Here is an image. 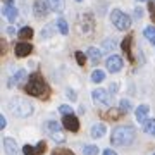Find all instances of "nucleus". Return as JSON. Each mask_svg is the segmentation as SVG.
I'll return each mask as SVG.
<instances>
[{"label": "nucleus", "mask_w": 155, "mask_h": 155, "mask_svg": "<svg viewBox=\"0 0 155 155\" xmlns=\"http://www.w3.org/2000/svg\"><path fill=\"white\" fill-rule=\"evenodd\" d=\"M148 105H140L136 109V121L138 122H145L147 121V116H148Z\"/></svg>", "instance_id": "nucleus-12"}, {"label": "nucleus", "mask_w": 155, "mask_h": 155, "mask_svg": "<svg viewBox=\"0 0 155 155\" xmlns=\"http://www.w3.org/2000/svg\"><path fill=\"white\" fill-rule=\"evenodd\" d=\"M9 110L14 114L16 117H28L33 114V105L29 104L26 98H22V97H16V98H12L9 102Z\"/></svg>", "instance_id": "nucleus-3"}, {"label": "nucleus", "mask_w": 155, "mask_h": 155, "mask_svg": "<svg viewBox=\"0 0 155 155\" xmlns=\"http://www.w3.org/2000/svg\"><path fill=\"white\" fill-rule=\"evenodd\" d=\"M76 2H81V0H76Z\"/></svg>", "instance_id": "nucleus-41"}, {"label": "nucleus", "mask_w": 155, "mask_h": 155, "mask_svg": "<svg viewBox=\"0 0 155 155\" xmlns=\"http://www.w3.org/2000/svg\"><path fill=\"white\" fill-rule=\"evenodd\" d=\"M76 61L79 66H84V62H86V55H84L83 52H76Z\"/></svg>", "instance_id": "nucleus-29"}, {"label": "nucleus", "mask_w": 155, "mask_h": 155, "mask_svg": "<svg viewBox=\"0 0 155 155\" xmlns=\"http://www.w3.org/2000/svg\"><path fill=\"white\" fill-rule=\"evenodd\" d=\"M50 136H52V140H54V141H57V143L66 141V134L62 133L61 129H57V131H54V133H50Z\"/></svg>", "instance_id": "nucleus-22"}, {"label": "nucleus", "mask_w": 155, "mask_h": 155, "mask_svg": "<svg viewBox=\"0 0 155 155\" xmlns=\"http://www.w3.org/2000/svg\"><path fill=\"white\" fill-rule=\"evenodd\" d=\"M14 52H16V57H26L33 52V45L28 41H19L14 47Z\"/></svg>", "instance_id": "nucleus-8"}, {"label": "nucleus", "mask_w": 155, "mask_h": 155, "mask_svg": "<svg viewBox=\"0 0 155 155\" xmlns=\"http://www.w3.org/2000/svg\"><path fill=\"white\" fill-rule=\"evenodd\" d=\"M104 155H117V153L114 152V150H110V148H109V150H105V152H104Z\"/></svg>", "instance_id": "nucleus-36"}, {"label": "nucleus", "mask_w": 155, "mask_h": 155, "mask_svg": "<svg viewBox=\"0 0 155 155\" xmlns=\"http://www.w3.org/2000/svg\"><path fill=\"white\" fill-rule=\"evenodd\" d=\"M4 148H5V153L7 155H17V153H19V147H17L16 140H12V138H5V140H4Z\"/></svg>", "instance_id": "nucleus-10"}, {"label": "nucleus", "mask_w": 155, "mask_h": 155, "mask_svg": "<svg viewBox=\"0 0 155 155\" xmlns=\"http://www.w3.org/2000/svg\"><path fill=\"white\" fill-rule=\"evenodd\" d=\"M98 153V147H95V145H86L83 148V155H97Z\"/></svg>", "instance_id": "nucleus-24"}, {"label": "nucleus", "mask_w": 155, "mask_h": 155, "mask_svg": "<svg viewBox=\"0 0 155 155\" xmlns=\"http://www.w3.org/2000/svg\"><path fill=\"white\" fill-rule=\"evenodd\" d=\"M5 126H7V121H5V117H4V116H0V129H4Z\"/></svg>", "instance_id": "nucleus-34"}, {"label": "nucleus", "mask_w": 155, "mask_h": 155, "mask_svg": "<svg viewBox=\"0 0 155 155\" xmlns=\"http://www.w3.org/2000/svg\"><path fill=\"white\" fill-rule=\"evenodd\" d=\"M119 107H121V110L124 112V114H127V112L131 110V102H129V100H121Z\"/></svg>", "instance_id": "nucleus-26"}, {"label": "nucleus", "mask_w": 155, "mask_h": 155, "mask_svg": "<svg viewBox=\"0 0 155 155\" xmlns=\"http://www.w3.org/2000/svg\"><path fill=\"white\" fill-rule=\"evenodd\" d=\"M152 134H153V136H155V131H153V133H152Z\"/></svg>", "instance_id": "nucleus-40"}, {"label": "nucleus", "mask_w": 155, "mask_h": 155, "mask_svg": "<svg viewBox=\"0 0 155 155\" xmlns=\"http://www.w3.org/2000/svg\"><path fill=\"white\" fill-rule=\"evenodd\" d=\"M47 2H48L50 9H52V11H55V12H59V14H61V12L64 11V7H66L64 0H47Z\"/></svg>", "instance_id": "nucleus-15"}, {"label": "nucleus", "mask_w": 155, "mask_h": 155, "mask_svg": "<svg viewBox=\"0 0 155 155\" xmlns=\"http://www.w3.org/2000/svg\"><path fill=\"white\" fill-rule=\"evenodd\" d=\"M4 2H5V5H12L14 4V0H4Z\"/></svg>", "instance_id": "nucleus-38"}, {"label": "nucleus", "mask_w": 155, "mask_h": 155, "mask_svg": "<svg viewBox=\"0 0 155 155\" xmlns=\"http://www.w3.org/2000/svg\"><path fill=\"white\" fill-rule=\"evenodd\" d=\"M104 78H105V72L100 71V69H95V71L91 72V81H93V83H100V81H104Z\"/></svg>", "instance_id": "nucleus-20"}, {"label": "nucleus", "mask_w": 155, "mask_h": 155, "mask_svg": "<svg viewBox=\"0 0 155 155\" xmlns=\"http://www.w3.org/2000/svg\"><path fill=\"white\" fill-rule=\"evenodd\" d=\"M110 21L119 31H126L131 26V17L127 16V14H124L122 11H119V9H114L110 12Z\"/></svg>", "instance_id": "nucleus-4"}, {"label": "nucleus", "mask_w": 155, "mask_h": 155, "mask_svg": "<svg viewBox=\"0 0 155 155\" xmlns=\"http://www.w3.org/2000/svg\"><path fill=\"white\" fill-rule=\"evenodd\" d=\"M22 152H24V155H38L36 148H35V147H31V145H24Z\"/></svg>", "instance_id": "nucleus-27"}, {"label": "nucleus", "mask_w": 155, "mask_h": 155, "mask_svg": "<svg viewBox=\"0 0 155 155\" xmlns=\"http://www.w3.org/2000/svg\"><path fill=\"white\" fill-rule=\"evenodd\" d=\"M131 41H133V36L131 35H127L126 38L122 40V43H121V47H122V50H124V54L127 55V59L133 62L134 59H133V54H131Z\"/></svg>", "instance_id": "nucleus-11"}, {"label": "nucleus", "mask_w": 155, "mask_h": 155, "mask_svg": "<svg viewBox=\"0 0 155 155\" xmlns=\"http://www.w3.org/2000/svg\"><path fill=\"white\" fill-rule=\"evenodd\" d=\"M33 28H29V26H24V28L19 29V33H17V36H19V40H31L33 38Z\"/></svg>", "instance_id": "nucleus-13"}, {"label": "nucleus", "mask_w": 155, "mask_h": 155, "mask_svg": "<svg viewBox=\"0 0 155 155\" xmlns=\"http://www.w3.org/2000/svg\"><path fill=\"white\" fill-rule=\"evenodd\" d=\"M105 134V124H95L91 127V136L93 138H102Z\"/></svg>", "instance_id": "nucleus-18"}, {"label": "nucleus", "mask_w": 155, "mask_h": 155, "mask_svg": "<svg viewBox=\"0 0 155 155\" xmlns=\"http://www.w3.org/2000/svg\"><path fill=\"white\" fill-rule=\"evenodd\" d=\"M143 131L145 133H153L155 131V119H147L143 122Z\"/></svg>", "instance_id": "nucleus-21"}, {"label": "nucleus", "mask_w": 155, "mask_h": 155, "mask_svg": "<svg viewBox=\"0 0 155 155\" xmlns=\"http://www.w3.org/2000/svg\"><path fill=\"white\" fill-rule=\"evenodd\" d=\"M153 155H155V153H153Z\"/></svg>", "instance_id": "nucleus-42"}, {"label": "nucleus", "mask_w": 155, "mask_h": 155, "mask_svg": "<svg viewBox=\"0 0 155 155\" xmlns=\"http://www.w3.org/2000/svg\"><path fill=\"white\" fill-rule=\"evenodd\" d=\"M150 12H152V14H150V17H152V21L155 22V7H153V4H152V2H150Z\"/></svg>", "instance_id": "nucleus-33"}, {"label": "nucleus", "mask_w": 155, "mask_h": 155, "mask_svg": "<svg viewBox=\"0 0 155 155\" xmlns=\"http://www.w3.org/2000/svg\"><path fill=\"white\" fill-rule=\"evenodd\" d=\"M86 55L91 59V62H93V64H97V62L100 61L102 54H100V50H98V48H95V47H90V48L86 50Z\"/></svg>", "instance_id": "nucleus-17"}, {"label": "nucleus", "mask_w": 155, "mask_h": 155, "mask_svg": "<svg viewBox=\"0 0 155 155\" xmlns=\"http://www.w3.org/2000/svg\"><path fill=\"white\" fill-rule=\"evenodd\" d=\"M122 114H124V112H122L121 109H119V112L114 110V109H110V110H109V112L105 114V117H109V119H119V117H121Z\"/></svg>", "instance_id": "nucleus-25"}, {"label": "nucleus", "mask_w": 155, "mask_h": 155, "mask_svg": "<svg viewBox=\"0 0 155 155\" xmlns=\"http://www.w3.org/2000/svg\"><path fill=\"white\" fill-rule=\"evenodd\" d=\"M59 110H61L62 116H67V114H72V109L69 105H61L59 107Z\"/></svg>", "instance_id": "nucleus-30"}, {"label": "nucleus", "mask_w": 155, "mask_h": 155, "mask_svg": "<svg viewBox=\"0 0 155 155\" xmlns=\"http://www.w3.org/2000/svg\"><path fill=\"white\" fill-rule=\"evenodd\" d=\"M52 155H74L71 152V150H67V148H55L54 152H52Z\"/></svg>", "instance_id": "nucleus-28"}, {"label": "nucleus", "mask_w": 155, "mask_h": 155, "mask_svg": "<svg viewBox=\"0 0 155 155\" xmlns=\"http://www.w3.org/2000/svg\"><path fill=\"white\" fill-rule=\"evenodd\" d=\"M24 79H26V71H24V69H17V71L14 72V76H12V79H11L9 84L12 86L14 83L17 84V83H21V81H24Z\"/></svg>", "instance_id": "nucleus-16"}, {"label": "nucleus", "mask_w": 155, "mask_h": 155, "mask_svg": "<svg viewBox=\"0 0 155 155\" xmlns=\"http://www.w3.org/2000/svg\"><path fill=\"white\" fill-rule=\"evenodd\" d=\"M33 12H35V16L38 17V19L45 17L47 14H48V4H47L45 0H35V4H33Z\"/></svg>", "instance_id": "nucleus-7"}, {"label": "nucleus", "mask_w": 155, "mask_h": 155, "mask_svg": "<svg viewBox=\"0 0 155 155\" xmlns=\"http://www.w3.org/2000/svg\"><path fill=\"white\" fill-rule=\"evenodd\" d=\"M62 124H64L67 131H72V133H76L79 129V121H78V117L74 114H67V116L62 117Z\"/></svg>", "instance_id": "nucleus-6"}, {"label": "nucleus", "mask_w": 155, "mask_h": 155, "mask_svg": "<svg viewBox=\"0 0 155 155\" xmlns=\"http://www.w3.org/2000/svg\"><path fill=\"white\" fill-rule=\"evenodd\" d=\"M24 90H26V93H29L31 97L43 98V100H47L48 95H50L48 84H47V81L43 79V76H41L40 72H35V74H31V76L28 78V83H26Z\"/></svg>", "instance_id": "nucleus-1"}, {"label": "nucleus", "mask_w": 155, "mask_h": 155, "mask_svg": "<svg viewBox=\"0 0 155 155\" xmlns=\"http://www.w3.org/2000/svg\"><path fill=\"white\" fill-rule=\"evenodd\" d=\"M105 66L110 72H119L122 69V59L119 55H110L109 59H107Z\"/></svg>", "instance_id": "nucleus-9"}, {"label": "nucleus", "mask_w": 155, "mask_h": 155, "mask_svg": "<svg viewBox=\"0 0 155 155\" xmlns=\"http://www.w3.org/2000/svg\"><path fill=\"white\" fill-rule=\"evenodd\" d=\"M52 28H54V24H48V26L45 28V31H41V36H43V38H48L50 35H52Z\"/></svg>", "instance_id": "nucleus-32"}, {"label": "nucleus", "mask_w": 155, "mask_h": 155, "mask_svg": "<svg viewBox=\"0 0 155 155\" xmlns=\"http://www.w3.org/2000/svg\"><path fill=\"white\" fill-rule=\"evenodd\" d=\"M136 131L131 126H117L110 134V143L114 147H127L134 141Z\"/></svg>", "instance_id": "nucleus-2"}, {"label": "nucleus", "mask_w": 155, "mask_h": 155, "mask_svg": "<svg viewBox=\"0 0 155 155\" xmlns=\"http://www.w3.org/2000/svg\"><path fill=\"white\" fill-rule=\"evenodd\" d=\"M145 38L148 40L150 43H153L155 45V28H145Z\"/></svg>", "instance_id": "nucleus-23"}, {"label": "nucleus", "mask_w": 155, "mask_h": 155, "mask_svg": "<svg viewBox=\"0 0 155 155\" xmlns=\"http://www.w3.org/2000/svg\"><path fill=\"white\" fill-rule=\"evenodd\" d=\"M55 24H57V29H59L62 35H67V33H69V26H67L66 19H62V17H61V19H57Z\"/></svg>", "instance_id": "nucleus-19"}, {"label": "nucleus", "mask_w": 155, "mask_h": 155, "mask_svg": "<svg viewBox=\"0 0 155 155\" xmlns=\"http://www.w3.org/2000/svg\"><path fill=\"white\" fill-rule=\"evenodd\" d=\"M138 2H147V0H138Z\"/></svg>", "instance_id": "nucleus-39"}, {"label": "nucleus", "mask_w": 155, "mask_h": 155, "mask_svg": "<svg viewBox=\"0 0 155 155\" xmlns=\"http://www.w3.org/2000/svg\"><path fill=\"white\" fill-rule=\"evenodd\" d=\"M91 97H93V102L100 107H109L110 105V95L107 93L105 90L102 88H97L91 91Z\"/></svg>", "instance_id": "nucleus-5"}, {"label": "nucleus", "mask_w": 155, "mask_h": 155, "mask_svg": "<svg viewBox=\"0 0 155 155\" xmlns=\"http://www.w3.org/2000/svg\"><path fill=\"white\" fill-rule=\"evenodd\" d=\"M45 150H47V143H45V141H40V143L36 145V152H38V155L45 153Z\"/></svg>", "instance_id": "nucleus-31"}, {"label": "nucleus", "mask_w": 155, "mask_h": 155, "mask_svg": "<svg viewBox=\"0 0 155 155\" xmlns=\"http://www.w3.org/2000/svg\"><path fill=\"white\" fill-rule=\"evenodd\" d=\"M67 98H71V100H76V93H74L72 90H67Z\"/></svg>", "instance_id": "nucleus-35"}, {"label": "nucleus", "mask_w": 155, "mask_h": 155, "mask_svg": "<svg viewBox=\"0 0 155 155\" xmlns=\"http://www.w3.org/2000/svg\"><path fill=\"white\" fill-rule=\"evenodd\" d=\"M4 14H5V17L9 19V21H16L19 12H17V9L14 5H5L4 7Z\"/></svg>", "instance_id": "nucleus-14"}, {"label": "nucleus", "mask_w": 155, "mask_h": 155, "mask_svg": "<svg viewBox=\"0 0 155 155\" xmlns=\"http://www.w3.org/2000/svg\"><path fill=\"white\" fill-rule=\"evenodd\" d=\"M141 16H143V12L140 11V9H136V17H138V19H141Z\"/></svg>", "instance_id": "nucleus-37"}]
</instances>
